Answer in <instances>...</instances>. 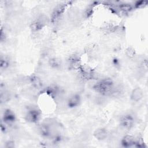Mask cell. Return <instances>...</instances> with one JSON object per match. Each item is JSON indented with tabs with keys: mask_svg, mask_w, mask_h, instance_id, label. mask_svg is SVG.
<instances>
[{
	"mask_svg": "<svg viewBox=\"0 0 148 148\" xmlns=\"http://www.w3.org/2000/svg\"><path fill=\"white\" fill-rule=\"evenodd\" d=\"M120 122L123 127L125 128H130L133 124L134 120L130 115H125L121 118Z\"/></svg>",
	"mask_w": 148,
	"mask_h": 148,
	"instance_id": "6da1fadb",
	"label": "cell"
},
{
	"mask_svg": "<svg viewBox=\"0 0 148 148\" xmlns=\"http://www.w3.org/2000/svg\"><path fill=\"white\" fill-rule=\"evenodd\" d=\"M3 120H4L5 122H6L7 123H12L15 120V116H14V113L11 110H9V109L6 110L4 113Z\"/></svg>",
	"mask_w": 148,
	"mask_h": 148,
	"instance_id": "7a4b0ae2",
	"label": "cell"
},
{
	"mask_svg": "<svg viewBox=\"0 0 148 148\" xmlns=\"http://www.w3.org/2000/svg\"><path fill=\"white\" fill-rule=\"evenodd\" d=\"M135 143V139L131 136H126L122 140V145L124 147H130Z\"/></svg>",
	"mask_w": 148,
	"mask_h": 148,
	"instance_id": "3957f363",
	"label": "cell"
},
{
	"mask_svg": "<svg viewBox=\"0 0 148 148\" xmlns=\"http://www.w3.org/2000/svg\"><path fill=\"white\" fill-rule=\"evenodd\" d=\"M79 102H80V97L78 95H73L69 99L68 103L69 106L73 107L77 105Z\"/></svg>",
	"mask_w": 148,
	"mask_h": 148,
	"instance_id": "277c9868",
	"label": "cell"
},
{
	"mask_svg": "<svg viewBox=\"0 0 148 148\" xmlns=\"http://www.w3.org/2000/svg\"><path fill=\"white\" fill-rule=\"evenodd\" d=\"M142 97V92L140 88H136L134 90L132 94V98L135 101L139 100Z\"/></svg>",
	"mask_w": 148,
	"mask_h": 148,
	"instance_id": "5b68a950",
	"label": "cell"
},
{
	"mask_svg": "<svg viewBox=\"0 0 148 148\" xmlns=\"http://www.w3.org/2000/svg\"><path fill=\"white\" fill-rule=\"evenodd\" d=\"M106 132L101 129V130H99L97 131V138H99V139H103L105 136H106Z\"/></svg>",
	"mask_w": 148,
	"mask_h": 148,
	"instance_id": "8992f818",
	"label": "cell"
}]
</instances>
